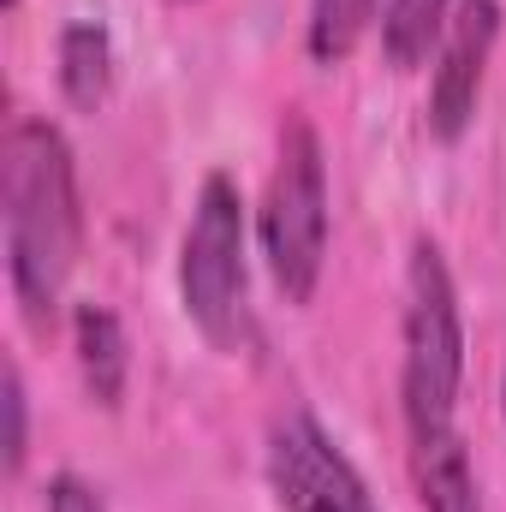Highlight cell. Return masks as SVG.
Masks as SVG:
<instances>
[{
	"instance_id": "6da1fadb",
	"label": "cell",
	"mask_w": 506,
	"mask_h": 512,
	"mask_svg": "<svg viewBox=\"0 0 506 512\" xmlns=\"http://www.w3.org/2000/svg\"><path fill=\"white\" fill-rule=\"evenodd\" d=\"M0 233H6V280L24 316H54L78 245H84V209H78V161L60 126L24 114L0 137Z\"/></svg>"
},
{
	"instance_id": "7a4b0ae2",
	"label": "cell",
	"mask_w": 506,
	"mask_h": 512,
	"mask_svg": "<svg viewBox=\"0 0 506 512\" xmlns=\"http://www.w3.org/2000/svg\"><path fill=\"white\" fill-rule=\"evenodd\" d=\"M256 233L274 286L286 292V304H310L322 262H328V161H322V137L304 114H286L280 126V155L256 209Z\"/></svg>"
},
{
	"instance_id": "3957f363",
	"label": "cell",
	"mask_w": 506,
	"mask_h": 512,
	"mask_svg": "<svg viewBox=\"0 0 506 512\" xmlns=\"http://www.w3.org/2000/svg\"><path fill=\"white\" fill-rule=\"evenodd\" d=\"M459 376H465L459 286L447 274V256L435 251L429 239H417L411 245V268H405V364H399V393H405L411 441L453 429Z\"/></svg>"
},
{
	"instance_id": "277c9868",
	"label": "cell",
	"mask_w": 506,
	"mask_h": 512,
	"mask_svg": "<svg viewBox=\"0 0 506 512\" xmlns=\"http://www.w3.org/2000/svg\"><path fill=\"white\" fill-rule=\"evenodd\" d=\"M179 298L185 316L203 328V340L215 346H239L251 334V310H245V203L239 185L227 173H209L179 245Z\"/></svg>"
},
{
	"instance_id": "5b68a950",
	"label": "cell",
	"mask_w": 506,
	"mask_h": 512,
	"mask_svg": "<svg viewBox=\"0 0 506 512\" xmlns=\"http://www.w3.org/2000/svg\"><path fill=\"white\" fill-rule=\"evenodd\" d=\"M268 489L280 512H381L364 471L310 411H286L268 429Z\"/></svg>"
},
{
	"instance_id": "8992f818",
	"label": "cell",
	"mask_w": 506,
	"mask_h": 512,
	"mask_svg": "<svg viewBox=\"0 0 506 512\" xmlns=\"http://www.w3.org/2000/svg\"><path fill=\"white\" fill-rule=\"evenodd\" d=\"M495 42H501V0H459V12L441 36L435 78H429V131L441 143H459L471 126Z\"/></svg>"
},
{
	"instance_id": "52a82bcc",
	"label": "cell",
	"mask_w": 506,
	"mask_h": 512,
	"mask_svg": "<svg viewBox=\"0 0 506 512\" xmlns=\"http://www.w3.org/2000/svg\"><path fill=\"white\" fill-rule=\"evenodd\" d=\"M411 477H417L423 512H483V501H477V471H471V453H465L459 429L417 435L411 441Z\"/></svg>"
},
{
	"instance_id": "ba28073f",
	"label": "cell",
	"mask_w": 506,
	"mask_h": 512,
	"mask_svg": "<svg viewBox=\"0 0 506 512\" xmlns=\"http://www.w3.org/2000/svg\"><path fill=\"white\" fill-rule=\"evenodd\" d=\"M72 346H78V370L84 387L102 399V405H120L126 399V376H131V352H126V328L108 304H78L72 316Z\"/></svg>"
},
{
	"instance_id": "9c48e42d",
	"label": "cell",
	"mask_w": 506,
	"mask_h": 512,
	"mask_svg": "<svg viewBox=\"0 0 506 512\" xmlns=\"http://www.w3.org/2000/svg\"><path fill=\"white\" fill-rule=\"evenodd\" d=\"M60 90L72 108H102L114 90V36L96 18L60 30Z\"/></svg>"
},
{
	"instance_id": "30bf717a",
	"label": "cell",
	"mask_w": 506,
	"mask_h": 512,
	"mask_svg": "<svg viewBox=\"0 0 506 512\" xmlns=\"http://www.w3.org/2000/svg\"><path fill=\"white\" fill-rule=\"evenodd\" d=\"M453 24V0H387L381 12V48L399 72H411L417 60H429V48L441 42V30Z\"/></svg>"
},
{
	"instance_id": "8fae6325",
	"label": "cell",
	"mask_w": 506,
	"mask_h": 512,
	"mask_svg": "<svg viewBox=\"0 0 506 512\" xmlns=\"http://www.w3.org/2000/svg\"><path fill=\"white\" fill-rule=\"evenodd\" d=\"M376 6L381 0H310V24H304L310 60H322V66L352 60V48H358L364 30L376 24Z\"/></svg>"
},
{
	"instance_id": "7c38bea8",
	"label": "cell",
	"mask_w": 506,
	"mask_h": 512,
	"mask_svg": "<svg viewBox=\"0 0 506 512\" xmlns=\"http://www.w3.org/2000/svg\"><path fill=\"white\" fill-rule=\"evenodd\" d=\"M24 382H18V364H6V471L24 465Z\"/></svg>"
},
{
	"instance_id": "4fadbf2b",
	"label": "cell",
	"mask_w": 506,
	"mask_h": 512,
	"mask_svg": "<svg viewBox=\"0 0 506 512\" xmlns=\"http://www.w3.org/2000/svg\"><path fill=\"white\" fill-rule=\"evenodd\" d=\"M48 512H108V507H102V495H96L84 477L60 471V477L48 483Z\"/></svg>"
},
{
	"instance_id": "5bb4252c",
	"label": "cell",
	"mask_w": 506,
	"mask_h": 512,
	"mask_svg": "<svg viewBox=\"0 0 506 512\" xmlns=\"http://www.w3.org/2000/svg\"><path fill=\"white\" fill-rule=\"evenodd\" d=\"M501 411H506V382H501Z\"/></svg>"
}]
</instances>
